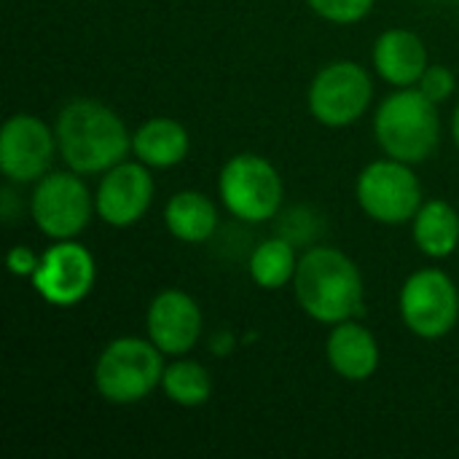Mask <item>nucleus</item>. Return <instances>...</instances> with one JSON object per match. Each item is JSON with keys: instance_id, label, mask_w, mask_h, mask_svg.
Returning <instances> with one entry per match:
<instances>
[{"instance_id": "obj_1", "label": "nucleus", "mask_w": 459, "mask_h": 459, "mask_svg": "<svg viewBox=\"0 0 459 459\" xmlns=\"http://www.w3.org/2000/svg\"><path fill=\"white\" fill-rule=\"evenodd\" d=\"M56 145L78 175H100L121 164L132 148L124 121L97 100H73L56 116Z\"/></svg>"}, {"instance_id": "obj_2", "label": "nucleus", "mask_w": 459, "mask_h": 459, "mask_svg": "<svg viewBox=\"0 0 459 459\" xmlns=\"http://www.w3.org/2000/svg\"><path fill=\"white\" fill-rule=\"evenodd\" d=\"M293 290L304 315L323 325H339L363 312L360 269L333 247H312L299 258Z\"/></svg>"}, {"instance_id": "obj_3", "label": "nucleus", "mask_w": 459, "mask_h": 459, "mask_svg": "<svg viewBox=\"0 0 459 459\" xmlns=\"http://www.w3.org/2000/svg\"><path fill=\"white\" fill-rule=\"evenodd\" d=\"M374 134L379 148L398 161L422 164L441 143L438 105L420 89H398L390 94L374 118Z\"/></svg>"}, {"instance_id": "obj_4", "label": "nucleus", "mask_w": 459, "mask_h": 459, "mask_svg": "<svg viewBox=\"0 0 459 459\" xmlns=\"http://www.w3.org/2000/svg\"><path fill=\"white\" fill-rule=\"evenodd\" d=\"M161 350L148 339H116L110 342L94 366V385L97 393L116 406H129L153 393L161 385L164 363Z\"/></svg>"}, {"instance_id": "obj_5", "label": "nucleus", "mask_w": 459, "mask_h": 459, "mask_svg": "<svg viewBox=\"0 0 459 459\" xmlns=\"http://www.w3.org/2000/svg\"><path fill=\"white\" fill-rule=\"evenodd\" d=\"M221 202L245 223H266L282 207V178L274 164L258 153L231 156L218 180Z\"/></svg>"}, {"instance_id": "obj_6", "label": "nucleus", "mask_w": 459, "mask_h": 459, "mask_svg": "<svg viewBox=\"0 0 459 459\" xmlns=\"http://www.w3.org/2000/svg\"><path fill=\"white\" fill-rule=\"evenodd\" d=\"M355 196L360 210L387 226H401L414 221L422 207V186L411 169V164L398 159H382L368 164L355 186Z\"/></svg>"}, {"instance_id": "obj_7", "label": "nucleus", "mask_w": 459, "mask_h": 459, "mask_svg": "<svg viewBox=\"0 0 459 459\" xmlns=\"http://www.w3.org/2000/svg\"><path fill=\"white\" fill-rule=\"evenodd\" d=\"M403 325L428 342L444 339L455 331L459 320L457 285L441 269H422L414 272L398 299Z\"/></svg>"}, {"instance_id": "obj_8", "label": "nucleus", "mask_w": 459, "mask_h": 459, "mask_svg": "<svg viewBox=\"0 0 459 459\" xmlns=\"http://www.w3.org/2000/svg\"><path fill=\"white\" fill-rule=\"evenodd\" d=\"M374 97V83L358 62H333L323 67L309 86L312 116L331 129L360 121Z\"/></svg>"}, {"instance_id": "obj_9", "label": "nucleus", "mask_w": 459, "mask_h": 459, "mask_svg": "<svg viewBox=\"0 0 459 459\" xmlns=\"http://www.w3.org/2000/svg\"><path fill=\"white\" fill-rule=\"evenodd\" d=\"M91 194L78 172L43 175L32 191L30 212L35 226L51 239H73L91 221Z\"/></svg>"}, {"instance_id": "obj_10", "label": "nucleus", "mask_w": 459, "mask_h": 459, "mask_svg": "<svg viewBox=\"0 0 459 459\" xmlns=\"http://www.w3.org/2000/svg\"><path fill=\"white\" fill-rule=\"evenodd\" d=\"M94 280V255L78 242L59 239L40 255V266L32 274V288L54 307H75L91 293Z\"/></svg>"}, {"instance_id": "obj_11", "label": "nucleus", "mask_w": 459, "mask_h": 459, "mask_svg": "<svg viewBox=\"0 0 459 459\" xmlns=\"http://www.w3.org/2000/svg\"><path fill=\"white\" fill-rule=\"evenodd\" d=\"M56 132L30 113L11 116L0 132V172L13 183L40 180L54 161Z\"/></svg>"}, {"instance_id": "obj_12", "label": "nucleus", "mask_w": 459, "mask_h": 459, "mask_svg": "<svg viewBox=\"0 0 459 459\" xmlns=\"http://www.w3.org/2000/svg\"><path fill=\"white\" fill-rule=\"evenodd\" d=\"M153 202V178L143 161H121L105 172L97 188L94 207L113 229L134 226Z\"/></svg>"}, {"instance_id": "obj_13", "label": "nucleus", "mask_w": 459, "mask_h": 459, "mask_svg": "<svg viewBox=\"0 0 459 459\" xmlns=\"http://www.w3.org/2000/svg\"><path fill=\"white\" fill-rule=\"evenodd\" d=\"M148 339L172 358H183L202 336V309L183 290H161L148 307Z\"/></svg>"}, {"instance_id": "obj_14", "label": "nucleus", "mask_w": 459, "mask_h": 459, "mask_svg": "<svg viewBox=\"0 0 459 459\" xmlns=\"http://www.w3.org/2000/svg\"><path fill=\"white\" fill-rule=\"evenodd\" d=\"M374 67L387 83L398 89L417 86L422 73L430 67L428 48L422 38L411 30H403V27L387 30L374 43Z\"/></svg>"}, {"instance_id": "obj_15", "label": "nucleus", "mask_w": 459, "mask_h": 459, "mask_svg": "<svg viewBox=\"0 0 459 459\" xmlns=\"http://www.w3.org/2000/svg\"><path fill=\"white\" fill-rule=\"evenodd\" d=\"M325 355L331 368L347 382H366L379 368V344L374 333L355 320L333 325Z\"/></svg>"}, {"instance_id": "obj_16", "label": "nucleus", "mask_w": 459, "mask_h": 459, "mask_svg": "<svg viewBox=\"0 0 459 459\" xmlns=\"http://www.w3.org/2000/svg\"><path fill=\"white\" fill-rule=\"evenodd\" d=\"M191 137L183 124L172 118H151L132 134L134 156L151 169H167L188 156Z\"/></svg>"}, {"instance_id": "obj_17", "label": "nucleus", "mask_w": 459, "mask_h": 459, "mask_svg": "<svg viewBox=\"0 0 459 459\" xmlns=\"http://www.w3.org/2000/svg\"><path fill=\"white\" fill-rule=\"evenodd\" d=\"M167 231L188 245L207 242L218 229V210L207 194L199 191H180L164 207Z\"/></svg>"}, {"instance_id": "obj_18", "label": "nucleus", "mask_w": 459, "mask_h": 459, "mask_svg": "<svg viewBox=\"0 0 459 459\" xmlns=\"http://www.w3.org/2000/svg\"><path fill=\"white\" fill-rule=\"evenodd\" d=\"M414 242L428 258H449L459 245L457 210L444 199L422 202L414 215Z\"/></svg>"}, {"instance_id": "obj_19", "label": "nucleus", "mask_w": 459, "mask_h": 459, "mask_svg": "<svg viewBox=\"0 0 459 459\" xmlns=\"http://www.w3.org/2000/svg\"><path fill=\"white\" fill-rule=\"evenodd\" d=\"M247 269H250V277H253V282L258 288H264V290L285 288L288 282H293L296 269H299V258H296L293 242L282 239V237L261 242L253 250Z\"/></svg>"}, {"instance_id": "obj_20", "label": "nucleus", "mask_w": 459, "mask_h": 459, "mask_svg": "<svg viewBox=\"0 0 459 459\" xmlns=\"http://www.w3.org/2000/svg\"><path fill=\"white\" fill-rule=\"evenodd\" d=\"M161 387H164V393H167V398L172 403L186 406V409H196V406L210 401V395H212V377H210V371L202 363L178 358L175 363H169L164 368Z\"/></svg>"}, {"instance_id": "obj_21", "label": "nucleus", "mask_w": 459, "mask_h": 459, "mask_svg": "<svg viewBox=\"0 0 459 459\" xmlns=\"http://www.w3.org/2000/svg\"><path fill=\"white\" fill-rule=\"evenodd\" d=\"M309 8L331 24H355L368 16L374 0H307Z\"/></svg>"}, {"instance_id": "obj_22", "label": "nucleus", "mask_w": 459, "mask_h": 459, "mask_svg": "<svg viewBox=\"0 0 459 459\" xmlns=\"http://www.w3.org/2000/svg\"><path fill=\"white\" fill-rule=\"evenodd\" d=\"M455 86H457L455 73H452L446 65H430V67L422 73L420 83H417V89H420L428 100H433L436 105L446 102V100L455 94Z\"/></svg>"}, {"instance_id": "obj_23", "label": "nucleus", "mask_w": 459, "mask_h": 459, "mask_svg": "<svg viewBox=\"0 0 459 459\" xmlns=\"http://www.w3.org/2000/svg\"><path fill=\"white\" fill-rule=\"evenodd\" d=\"M38 266H40V258L30 247H24V245L11 247V253H8V269H11L13 277H30L32 280V274L38 272Z\"/></svg>"}, {"instance_id": "obj_24", "label": "nucleus", "mask_w": 459, "mask_h": 459, "mask_svg": "<svg viewBox=\"0 0 459 459\" xmlns=\"http://www.w3.org/2000/svg\"><path fill=\"white\" fill-rule=\"evenodd\" d=\"M0 218L5 221V223H11L13 218H16V210H19V204H16V196H13V191L11 188H3V194H0Z\"/></svg>"}, {"instance_id": "obj_25", "label": "nucleus", "mask_w": 459, "mask_h": 459, "mask_svg": "<svg viewBox=\"0 0 459 459\" xmlns=\"http://www.w3.org/2000/svg\"><path fill=\"white\" fill-rule=\"evenodd\" d=\"M452 134H455V143H457L459 148V105L457 110H455V118H452Z\"/></svg>"}]
</instances>
